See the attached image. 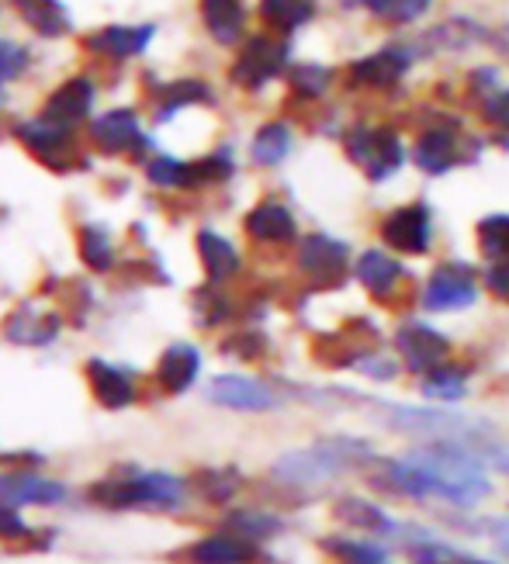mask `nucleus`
Listing matches in <instances>:
<instances>
[{
  "mask_svg": "<svg viewBox=\"0 0 509 564\" xmlns=\"http://www.w3.org/2000/svg\"><path fill=\"white\" fill-rule=\"evenodd\" d=\"M375 485L409 502H441L451 509H478L492 496V481L472 447L433 440L412 454L378 457Z\"/></svg>",
  "mask_w": 509,
  "mask_h": 564,
  "instance_id": "1",
  "label": "nucleus"
},
{
  "mask_svg": "<svg viewBox=\"0 0 509 564\" xmlns=\"http://www.w3.org/2000/svg\"><path fill=\"white\" fill-rule=\"evenodd\" d=\"M375 451L368 440L357 436H333V440H320V444L302 447V451H288L278 457L274 464V478H281L284 485L295 488H312L333 478H344L354 468H364V464H375Z\"/></svg>",
  "mask_w": 509,
  "mask_h": 564,
  "instance_id": "2",
  "label": "nucleus"
},
{
  "mask_svg": "<svg viewBox=\"0 0 509 564\" xmlns=\"http://www.w3.org/2000/svg\"><path fill=\"white\" fill-rule=\"evenodd\" d=\"M344 150L371 184L392 181L405 166V142L392 126H354L344 132Z\"/></svg>",
  "mask_w": 509,
  "mask_h": 564,
  "instance_id": "3",
  "label": "nucleus"
},
{
  "mask_svg": "<svg viewBox=\"0 0 509 564\" xmlns=\"http://www.w3.org/2000/svg\"><path fill=\"white\" fill-rule=\"evenodd\" d=\"M381 415L396 433L420 436L423 444H433V440L468 444V440L485 433L475 420H468V415L451 412V405H385Z\"/></svg>",
  "mask_w": 509,
  "mask_h": 564,
  "instance_id": "4",
  "label": "nucleus"
},
{
  "mask_svg": "<svg viewBox=\"0 0 509 564\" xmlns=\"http://www.w3.org/2000/svg\"><path fill=\"white\" fill-rule=\"evenodd\" d=\"M187 485L177 475L150 471L126 481H101L94 488V502L108 509H129V506H153V509H177L184 502Z\"/></svg>",
  "mask_w": 509,
  "mask_h": 564,
  "instance_id": "5",
  "label": "nucleus"
},
{
  "mask_svg": "<svg viewBox=\"0 0 509 564\" xmlns=\"http://www.w3.org/2000/svg\"><path fill=\"white\" fill-rule=\"evenodd\" d=\"M478 299H481L478 271L465 260L436 263L430 271V278L423 281V291H420V305L426 312H436V315L468 312L472 305H478Z\"/></svg>",
  "mask_w": 509,
  "mask_h": 564,
  "instance_id": "6",
  "label": "nucleus"
},
{
  "mask_svg": "<svg viewBox=\"0 0 509 564\" xmlns=\"http://www.w3.org/2000/svg\"><path fill=\"white\" fill-rule=\"evenodd\" d=\"M291 45L274 35H250L242 42L239 56L232 63V84L242 90H263L267 84H274L281 73L288 69Z\"/></svg>",
  "mask_w": 509,
  "mask_h": 564,
  "instance_id": "7",
  "label": "nucleus"
},
{
  "mask_svg": "<svg viewBox=\"0 0 509 564\" xmlns=\"http://www.w3.org/2000/svg\"><path fill=\"white\" fill-rule=\"evenodd\" d=\"M433 212L426 202L392 208L378 226V236L396 257H426L433 250Z\"/></svg>",
  "mask_w": 509,
  "mask_h": 564,
  "instance_id": "8",
  "label": "nucleus"
},
{
  "mask_svg": "<svg viewBox=\"0 0 509 564\" xmlns=\"http://www.w3.org/2000/svg\"><path fill=\"white\" fill-rule=\"evenodd\" d=\"M420 45L412 42H388L381 48H375V53L360 56L350 63L347 69V80L350 87H360V90H388L396 87L409 77V69L416 66Z\"/></svg>",
  "mask_w": 509,
  "mask_h": 564,
  "instance_id": "9",
  "label": "nucleus"
},
{
  "mask_svg": "<svg viewBox=\"0 0 509 564\" xmlns=\"http://www.w3.org/2000/svg\"><path fill=\"white\" fill-rule=\"evenodd\" d=\"M468 160H472V145L465 142V135L457 132V126H451V121L426 126L416 135V142H412V163H416L426 177H447L451 170H457Z\"/></svg>",
  "mask_w": 509,
  "mask_h": 564,
  "instance_id": "10",
  "label": "nucleus"
},
{
  "mask_svg": "<svg viewBox=\"0 0 509 564\" xmlns=\"http://www.w3.org/2000/svg\"><path fill=\"white\" fill-rule=\"evenodd\" d=\"M392 343H396V354H399L402 367L412 375H426L436 364H444L451 357V339L436 326L423 323V318H409V323H402L396 329Z\"/></svg>",
  "mask_w": 509,
  "mask_h": 564,
  "instance_id": "11",
  "label": "nucleus"
},
{
  "mask_svg": "<svg viewBox=\"0 0 509 564\" xmlns=\"http://www.w3.org/2000/svg\"><path fill=\"white\" fill-rule=\"evenodd\" d=\"M90 139L101 153H129V156H142L150 150V135L139 129V111L136 108H111L101 118H94L90 126Z\"/></svg>",
  "mask_w": 509,
  "mask_h": 564,
  "instance_id": "12",
  "label": "nucleus"
},
{
  "mask_svg": "<svg viewBox=\"0 0 509 564\" xmlns=\"http://www.w3.org/2000/svg\"><path fill=\"white\" fill-rule=\"evenodd\" d=\"M208 402L229 412H274L281 409V395L257 378L247 375H223L208 384Z\"/></svg>",
  "mask_w": 509,
  "mask_h": 564,
  "instance_id": "13",
  "label": "nucleus"
},
{
  "mask_svg": "<svg viewBox=\"0 0 509 564\" xmlns=\"http://www.w3.org/2000/svg\"><path fill=\"white\" fill-rule=\"evenodd\" d=\"M350 247L329 232H312L299 242V271L320 284H333L347 274Z\"/></svg>",
  "mask_w": 509,
  "mask_h": 564,
  "instance_id": "14",
  "label": "nucleus"
},
{
  "mask_svg": "<svg viewBox=\"0 0 509 564\" xmlns=\"http://www.w3.org/2000/svg\"><path fill=\"white\" fill-rule=\"evenodd\" d=\"M354 278L357 284L371 294L378 302H388L399 291V284L405 281V267L392 250H364L354 260Z\"/></svg>",
  "mask_w": 509,
  "mask_h": 564,
  "instance_id": "15",
  "label": "nucleus"
},
{
  "mask_svg": "<svg viewBox=\"0 0 509 564\" xmlns=\"http://www.w3.org/2000/svg\"><path fill=\"white\" fill-rule=\"evenodd\" d=\"M153 39H156V24H150V21L145 24H108V29L87 35L84 45H87V53L108 56V59H136L153 45Z\"/></svg>",
  "mask_w": 509,
  "mask_h": 564,
  "instance_id": "16",
  "label": "nucleus"
},
{
  "mask_svg": "<svg viewBox=\"0 0 509 564\" xmlns=\"http://www.w3.org/2000/svg\"><path fill=\"white\" fill-rule=\"evenodd\" d=\"M433 48V53H465L475 45H492V29L475 18H447L441 24L423 32L420 48Z\"/></svg>",
  "mask_w": 509,
  "mask_h": 564,
  "instance_id": "17",
  "label": "nucleus"
},
{
  "mask_svg": "<svg viewBox=\"0 0 509 564\" xmlns=\"http://www.w3.org/2000/svg\"><path fill=\"white\" fill-rule=\"evenodd\" d=\"M66 499V488L53 478H42L32 471H4L0 475V502L18 506H56Z\"/></svg>",
  "mask_w": 509,
  "mask_h": 564,
  "instance_id": "18",
  "label": "nucleus"
},
{
  "mask_svg": "<svg viewBox=\"0 0 509 564\" xmlns=\"http://www.w3.org/2000/svg\"><path fill=\"white\" fill-rule=\"evenodd\" d=\"M14 135H18V142L29 145V150L45 163H63L73 153V129L59 126V121L45 118V115L21 121V126L14 129Z\"/></svg>",
  "mask_w": 509,
  "mask_h": 564,
  "instance_id": "19",
  "label": "nucleus"
},
{
  "mask_svg": "<svg viewBox=\"0 0 509 564\" xmlns=\"http://www.w3.org/2000/svg\"><path fill=\"white\" fill-rule=\"evenodd\" d=\"M336 520H344L347 527L360 530L364 536H375V541H396L399 533V520L388 512L385 506L364 499V496H347L336 502Z\"/></svg>",
  "mask_w": 509,
  "mask_h": 564,
  "instance_id": "20",
  "label": "nucleus"
},
{
  "mask_svg": "<svg viewBox=\"0 0 509 564\" xmlns=\"http://www.w3.org/2000/svg\"><path fill=\"white\" fill-rule=\"evenodd\" d=\"M247 236L257 242H271V247H288L299 239V218L281 202H260L247 212Z\"/></svg>",
  "mask_w": 509,
  "mask_h": 564,
  "instance_id": "21",
  "label": "nucleus"
},
{
  "mask_svg": "<svg viewBox=\"0 0 509 564\" xmlns=\"http://www.w3.org/2000/svg\"><path fill=\"white\" fill-rule=\"evenodd\" d=\"M94 97H97V90H94L90 77H69L66 84H59L53 94L45 97V111H42V115H45V118H53V121H59V126L77 129L80 121L90 115Z\"/></svg>",
  "mask_w": 509,
  "mask_h": 564,
  "instance_id": "22",
  "label": "nucleus"
},
{
  "mask_svg": "<svg viewBox=\"0 0 509 564\" xmlns=\"http://www.w3.org/2000/svg\"><path fill=\"white\" fill-rule=\"evenodd\" d=\"M191 564H250L257 561V544L239 533H208L187 551Z\"/></svg>",
  "mask_w": 509,
  "mask_h": 564,
  "instance_id": "23",
  "label": "nucleus"
},
{
  "mask_svg": "<svg viewBox=\"0 0 509 564\" xmlns=\"http://www.w3.org/2000/svg\"><path fill=\"white\" fill-rule=\"evenodd\" d=\"M198 375H202V354L194 350L191 343H174V347H166V354L156 364V378L170 395L187 391L194 381H198Z\"/></svg>",
  "mask_w": 509,
  "mask_h": 564,
  "instance_id": "24",
  "label": "nucleus"
},
{
  "mask_svg": "<svg viewBox=\"0 0 509 564\" xmlns=\"http://www.w3.org/2000/svg\"><path fill=\"white\" fill-rule=\"evenodd\" d=\"M202 21L218 45H239L247 35V8L242 0H202Z\"/></svg>",
  "mask_w": 509,
  "mask_h": 564,
  "instance_id": "25",
  "label": "nucleus"
},
{
  "mask_svg": "<svg viewBox=\"0 0 509 564\" xmlns=\"http://www.w3.org/2000/svg\"><path fill=\"white\" fill-rule=\"evenodd\" d=\"M468 381H472V371L465 364H436L433 371L420 375V391L423 399L436 402V405H454L468 395Z\"/></svg>",
  "mask_w": 509,
  "mask_h": 564,
  "instance_id": "26",
  "label": "nucleus"
},
{
  "mask_svg": "<svg viewBox=\"0 0 509 564\" xmlns=\"http://www.w3.org/2000/svg\"><path fill=\"white\" fill-rule=\"evenodd\" d=\"M198 257H202V267H205V274L208 281H229L239 274V250L232 247V242L223 236V232H215V229H202L198 232Z\"/></svg>",
  "mask_w": 509,
  "mask_h": 564,
  "instance_id": "27",
  "label": "nucleus"
},
{
  "mask_svg": "<svg viewBox=\"0 0 509 564\" xmlns=\"http://www.w3.org/2000/svg\"><path fill=\"white\" fill-rule=\"evenodd\" d=\"M212 97H215L212 87L205 80H198V77L170 80L156 94V121H170L174 115H181L184 108H194V105H208Z\"/></svg>",
  "mask_w": 509,
  "mask_h": 564,
  "instance_id": "28",
  "label": "nucleus"
},
{
  "mask_svg": "<svg viewBox=\"0 0 509 564\" xmlns=\"http://www.w3.org/2000/svg\"><path fill=\"white\" fill-rule=\"evenodd\" d=\"M291 145H295V129L288 121H267L250 142V160L257 166H281L291 156Z\"/></svg>",
  "mask_w": 509,
  "mask_h": 564,
  "instance_id": "29",
  "label": "nucleus"
},
{
  "mask_svg": "<svg viewBox=\"0 0 509 564\" xmlns=\"http://www.w3.org/2000/svg\"><path fill=\"white\" fill-rule=\"evenodd\" d=\"M14 8L29 21V29H35L45 39H59L73 29L63 0H14Z\"/></svg>",
  "mask_w": 509,
  "mask_h": 564,
  "instance_id": "30",
  "label": "nucleus"
},
{
  "mask_svg": "<svg viewBox=\"0 0 509 564\" xmlns=\"http://www.w3.org/2000/svg\"><path fill=\"white\" fill-rule=\"evenodd\" d=\"M87 375H90V384H94V395L101 399L105 405L121 409V405L132 402V381H129L126 371H118V367H111L105 360H90Z\"/></svg>",
  "mask_w": 509,
  "mask_h": 564,
  "instance_id": "31",
  "label": "nucleus"
},
{
  "mask_svg": "<svg viewBox=\"0 0 509 564\" xmlns=\"http://www.w3.org/2000/svg\"><path fill=\"white\" fill-rule=\"evenodd\" d=\"M260 18L274 32L291 35L315 18V0H260Z\"/></svg>",
  "mask_w": 509,
  "mask_h": 564,
  "instance_id": "32",
  "label": "nucleus"
},
{
  "mask_svg": "<svg viewBox=\"0 0 509 564\" xmlns=\"http://www.w3.org/2000/svg\"><path fill=\"white\" fill-rule=\"evenodd\" d=\"M288 87L295 97H302V101H320L333 87V69L323 63H299L288 69Z\"/></svg>",
  "mask_w": 509,
  "mask_h": 564,
  "instance_id": "33",
  "label": "nucleus"
},
{
  "mask_svg": "<svg viewBox=\"0 0 509 564\" xmlns=\"http://www.w3.org/2000/svg\"><path fill=\"white\" fill-rule=\"evenodd\" d=\"M145 177H150V184L160 187V191L194 187V163L177 160V156H166V153H156L150 163H145Z\"/></svg>",
  "mask_w": 509,
  "mask_h": 564,
  "instance_id": "34",
  "label": "nucleus"
},
{
  "mask_svg": "<svg viewBox=\"0 0 509 564\" xmlns=\"http://www.w3.org/2000/svg\"><path fill=\"white\" fill-rule=\"evenodd\" d=\"M475 239H478V250L485 253V260H506L509 257V215L496 212V215H485L481 223L475 226Z\"/></svg>",
  "mask_w": 509,
  "mask_h": 564,
  "instance_id": "35",
  "label": "nucleus"
},
{
  "mask_svg": "<svg viewBox=\"0 0 509 564\" xmlns=\"http://www.w3.org/2000/svg\"><path fill=\"white\" fill-rule=\"evenodd\" d=\"M59 333V318L56 315H32V308H24L11 318L8 326V336L14 343H32V347H39V343H48Z\"/></svg>",
  "mask_w": 509,
  "mask_h": 564,
  "instance_id": "36",
  "label": "nucleus"
},
{
  "mask_svg": "<svg viewBox=\"0 0 509 564\" xmlns=\"http://www.w3.org/2000/svg\"><path fill=\"white\" fill-rule=\"evenodd\" d=\"M368 11L388 24H416L433 11V0H368Z\"/></svg>",
  "mask_w": 509,
  "mask_h": 564,
  "instance_id": "37",
  "label": "nucleus"
},
{
  "mask_svg": "<svg viewBox=\"0 0 509 564\" xmlns=\"http://www.w3.org/2000/svg\"><path fill=\"white\" fill-rule=\"evenodd\" d=\"M336 544H329V551L344 561V564H378V561H388L385 554V544L375 541V536H333Z\"/></svg>",
  "mask_w": 509,
  "mask_h": 564,
  "instance_id": "38",
  "label": "nucleus"
},
{
  "mask_svg": "<svg viewBox=\"0 0 509 564\" xmlns=\"http://www.w3.org/2000/svg\"><path fill=\"white\" fill-rule=\"evenodd\" d=\"M80 257L90 271H111V263H115L111 236L101 226H84L80 229Z\"/></svg>",
  "mask_w": 509,
  "mask_h": 564,
  "instance_id": "39",
  "label": "nucleus"
},
{
  "mask_svg": "<svg viewBox=\"0 0 509 564\" xmlns=\"http://www.w3.org/2000/svg\"><path fill=\"white\" fill-rule=\"evenodd\" d=\"M229 530L257 544V541H267V536H274L281 530V520L271 517V512H260V509H242L236 517H229Z\"/></svg>",
  "mask_w": 509,
  "mask_h": 564,
  "instance_id": "40",
  "label": "nucleus"
},
{
  "mask_svg": "<svg viewBox=\"0 0 509 564\" xmlns=\"http://www.w3.org/2000/svg\"><path fill=\"white\" fill-rule=\"evenodd\" d=\"M465 447L475 451V457L485 464V468H492V471H499V475L509 478V440L496 436L492 430H485V433H478L475 440H468Z\"/></svg>",
  "mask_w": 509,
  "mask_h": 564,
  "instance_id": "41",
  "label": "nucleus"
},
{
  "mask_svg": "<svg viewBox=\"0 0 509 564\" xmlns=\"http://www.w3.org/2000/svg\"><path fill=\"white\" fill-rule=\"evenodd\" d=\"M194 163V187H205V184H223L236 174V163L229 150H218L205 160H191Z\"/></svg>",
  "mask_w": 509,
  "mask_h": 564,
  "instance_id": "42",
  "label": "nucleus"
},
{
  "mask_svg": "<svg viewBox=\"0 0 509 564\" xmlns=\"http://www.w3.org/2000/svg\"><path fill=\"white\" fill-rule=\"evenodd\" d=\"M354 371H357L360 378H371V381H392V378H399V371H402V360L392 357V354L368 350L364 357L354 360Z\"/></svg>",
  "mask_w": 509,
  "mask_h": 564,
  "instance_id": "43",
  "label": "nucleus"
},
{
  "mask_svg": "<svg viewBox=\"0 0 509 564\" xmlns=\"http://www.w3.org/2000/svg\"><path fill=\"white\" fill-rule=\"evenodd\" d=\"M32 56H29V48L11 42V39H0V87L11 84L14 77H21L24 69H29Z\"/></svg>",
  "mask_w": 509,
  "mask_h": 564,
  "instance_id": "44",
  "label": "nucleus"
},
{
  "mask_svg": "<svg viewBox=\"0 0 509 564\" xmlns=\"http://www.w3.org/2000/svg\"><path fill=\"white\" fill-rule=\"evenodd\" d=\"M481 118L485 126H492L496 132L509 135V87H499L481 101Z\"/></svg>",
  "mask_w": 509,
  "mask_h": 564,
  "instance_id": "45",
  "label": "nucleus"
},
{
  "mask_svg": "<svg viewBox=\"0 0 509 564\" xmlns=\"http://www.w3.org/2000/svg\"><path fill=\"white\" fill-rule=\"evenodd\" d=\"M468 530L485 533L489 541H496V547L509 557V517H478L468 523Z\"/></svg>",
  "mask_w": 509,
  "mask_h": 564,
  "instance_id": "46",
  "label": "nucleus"
},
{
  "mask_svg": "<svg viewBox=\"0 0 509 564\" xmlns=\"http://www.w3.org/2000/svg\"><path fill=\"white\" fill-rule=\"evenodd\" d=\"M481 284H485V291H492L496 299L509 302V257L506 260H492L489 267H485Z\"/></svg>",
  "mask_w": 509,
  "mask_h": 564,
  "instance_id": "47",
  "label": "nucleus"
},
{
  "mask_svg": "<svg viewBox=\"0 0 509 564\" xmlns=\"http://www.w3.org/2000/svg\"><path fill=\"white\" fill-rule=\"evenodd\" d=\"M468 87L485 101V97L496 94V90L502 87V84H499V69H496V66H478V69H472V73H468Z\"/></svg>",
  "mask_w": 509,
  "mask_h": 564,
  "instance_id": "48",
  "label": "nucleus"
},
{
  "mask_svg": "<svg viewBox=\"0 0 509 564\" xmlns=\"http://www.w3.org/2000/svg\"><path fill=\"white\" fill-rule=\"evenodd\" d=\"M0 536H29V523L4 502H0Z\"/></svg>",
  "mask_w": 509,
  "mask_h": 564,
  "instance_id": "49",
  "label": "nucleus"
},
{
  "mask_svg": "<svg viewBox=\"0 0 509 564\" xmlns=\"http://www.w3.org/2000/svg\"><path fill=\"white\" fill-rule=\"evenodd\" d=\"M492 45L499 48V53H502V59L509 63V24H502L499 32H492Z\"/></svg>",
  "mask_w": 509,
  "mask_h": 564,
  "instance_id": "50",
  "label": "nucleus"
},
{
  "mask_svg": "<svg viewBox=\"0 0 509 564\" xmlns=\"http://www.w3.org/2000/svg\"><path fill=\"white\" fill-rule=\"evenodd\" d=\"M339 8H347V11H354V8H368V0H336Z\"/></svg>",
  "mask_w": 509,
  "mask_h": 564,
  "instance_id": "51",
  "label": "nucleus"
},
{
  "mask_svg": "<svg viewBox=\"0 0 509 564\" xmlns=\"http://www.w3.org/2000/svg\"><path fill=\"white\" fill-rule=\"evenodd\" d=\"M457 564H496V561H481V557H472V554H465Z\"/></svg>",
  "mask_w": 509,
  "mask_h": 564,
  "instance_id": "52",
  "label": "nucleus"
},
{
  "mask_svg": "<svg viewBox=\"0 0 509 564\" xmlns=\"http://www.w3.org/2000/svg\"><path fill=\"white\" fill-rule=\"evenodd\" d=\"M0 108H4V87H0Z\"/></svg>",
  "mask_w": 509,
  "mask_h": 564,
  "instance_id": "53",
  "label": "nucleus"
},
{
  "mask_svg": "<svg viewBox=\"0 0 509 564\" xmlns=\"http://www.w3.org/2000/svg\"><path fill=\"white\" fill-rule=\"evenodd\" d=\"M378 564H392V561H378Z\"/></svg>",
  "mask_w": 509,
  "mask_h": 564,
  "instance_id": "54",
  "label": "nucleus"
}]
</instances>
